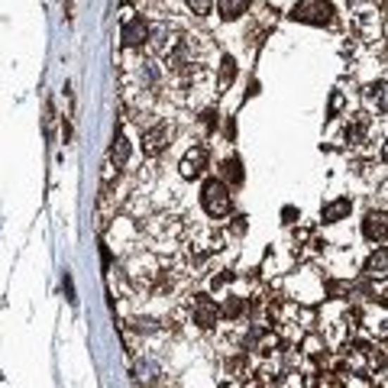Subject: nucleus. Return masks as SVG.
<instances>
[{
    "label": "nucleus",
    "instance_id": "22",
    "mask_svg": "<svg viewBox=\"0 0 388 388\" xmlns=\"http://www.w3.org/2000/svg\"><path fill=\"white\" fill-rule=\"evenodd\" d=\"M65 294H68V301L75 304V288H72V275L65 272Z\"/></svg>",
    "mask_w": 388,
    "mask_h": 388
},
{
    "label": "nucleus",
    "instance_id": "5",
    "mask_svg": "<svg viewBox=\"0 0 388 388\" xmlns=\"http://www.w3.org/2000/svg\"><path fill=\"white\" fill-rule=\"evenodd\" d=\"M172 123H168L165 117H156L152 123H146L143 127V156L146 158H158L162 152L172 146Z\"/></svg>",
    "mask_w": 388,
    "mask_h": 388
},
{
    "label": "nucleus",
    "instance_id": "1",
    "mask_svg": "<svg viewBox=\"0 0 388 388\" xmlns=\"http://www.w3.org/2000/svg\"><path fill=\"white\" fill-rule=\"evenodd\" d=\"M184 317H188L191 327H198V330L204 333H214L217 327H220V308H217V301L211 298V294L204 292H191L184 294Z\"/></svg>",
    "mask_w": 388,
    "mask_h": 388
},
{
    "label": "nucleus",
    "instance_id": "16",
    "mask_svg": "<svg viewBox=\"0 0 388 388\" xmlns=\"http://www.w3.org/2000/svg\"><path fill=\"white\" fill-rule=\"evenodd\" d=\"M385 249H375L373 256H369V259H365V265H363V272H365V278H369V282H375V278H379V282H385Z\"/></svg>",
    "mask_w": 388,
    "mask_h": 388
},
{
    "label": "nucleus",
    "instance_id": "8",
    "mask_svg": "<svg viewBox=\"0 0 388 388\" xmlns=\"http://www.w3.org/2000/svg\"><path fill=\"white\" fill-rule=\"evenodd\" d=\"M353 26L359 30V39L363 42H382V10H359L353 16Z\"/></svg>",
    "mask_w": 388,
    "mask_h": 388
},
{
    "label": "nucleus",
    "instance_id": "14",
    "mask_svg": "<svg viewBox=\"0 0 388 388\" xmlns=\"http://www.w3.org/2000/svg\"><path fill=\"white\" fill-rule=\"evenodd\" d=\"M217 178H220L223 184H227V188H239V184L246 182V172H243V162H239L237 156H230V158H223L220 162V175H217Z\"/></svg>",
    "mask_w": 388,
    "mask_h": 388
},
{
    "label": "nucleus",
    "instance_id": "21",
    "mask_svg": "<svg viewBox=\"0 0 388 388\" xmlns=\"http://www.w3.org/2000/svg\"><path fill=\"white\" fill-rule=\"evenodd\" d=\"M340 111H343V94H340V91H333V97H330V117H337Z\"/></svg>",
    "mask_w": 388,
    "mask_h": 388
},
{
    "label": "nucleus",
    "instance_id": "15",
    "mask_svg": "<svg viewBox=\"0 0 388 388\" xmlns=\"http://www.w3.org/2000/svg\"><path fill=\"white\" fill-rule=\"evenodd\" d=\"M353 214V201L349 198H333L324 204V211H320V220L324 223H340L346 220V217Z\"/></svg>",
    "mask_w": 388,
    "mask_h": 388
},
{
    "label": "nucleus",
    "instance_id": "20",
    "mask_svg": "<svg viewBox=\"0 0 388 388\" xmlns=\"http://www.w3.org/2000/svg\"><path fill=\"white\" fill-rule=\"evenodd\" d=\"M201 123H204V130H207V133H214V130H217V123H220V120H217V111H211V107H207V111L201 113Z\"/></svg>",
    "mask_w": 388,
    "mask_h": 388
},
{
    "label": "nucleus",
    "instance_id": "7",
    "mask_svg": "<svg viewBox=\"0 0 388 388\" xmlns=\"http://www.w3.org/2000/svg\"><path fill=\"white\" fill-rule=\"evenodd\" d=\"M207 165H211V149H207L204 143H194L184 152L182 165H178V175H182L184 182H194V178H201V175L207 172Z\"/></svg>",
    "mask_w": 388,
    "mask_h": 388
},
{
    "label": "nucleus",
    "instance_id": "17",
    "mask_svg": "<svg viewBox=\"0 0 388 388\" xmlns=\"http://www.w3.org/2000/svg\"><path fill=\"white\" fill-rule=\"evenodd\" d=\"M233 285H237V272H230V269H220L217 275H211V292H217V294L233 292Z\"/></svg>",
    "mask_w": 388,
    "mask_h": 388
},
{
    "label": "nucleus",
    "instance_id": "11",
    "mask_svg": "<svg viewBox=\"0 0 388 388\" xmlns=\"http://www.w3.org/2000/svg\"><path fill=\"white\" fill-rule=\"evenodd\" d=\"M233 81H237V58H233L230 52H223V56H220V68H217V78H214V94L230 91Z\"/></svg>",
    "mask_w": 388,
    "mask_h": 388
},
{
    "label": "nucleus",
    "instance_id": "9",
    "mask_svg": "<svg viewBox=\"0 0 388 388\" xmlns=\"http://www.w3.org/2000/svg\"><path fill=\"white\" fill-rule=\"evenodd\" d=\"M385 230H388L385 207H379V211H369V214L363 217V237L369 239L373 246H382V243H385Z\"/></svg>",
    "mask_w": 388,
    "mask_h": 388
},
{
    "label": "nucleus",
    "instance_id": "4",
    "mask_svg": "<svg viewBox=\"0 0 388 388\" xmlns=\"http://www.w3.org/2000/svg\"><path fill=\"white\" fill-rule=\"evenodd\" d=\"M292 20L308 26H333L337 23V10L330 0H298L292 7Z\"/></svg>",
    "mask_w": 388,
    "mask_h": 388
},
{
    "label": "nucleus",
    "instance_id": "12",
    "mask_svg": "<svg viewBox=\"0 0 388 388\" xmlns=\"http://www.w3.org/2000/svg\"><path fill=\"white\" fill-rule=\"evenodd\" d=\"M130 139H127V133L123 130H117L113 133V143H111V152H107V162H111L113 168H127L130 165Z\"/></svg>",
    "mask_w": 388,
    "mask_h": 388
},
{
    "label": "nucleus",
    "instance_id": "18",
    "mask_svg": "<svg viewBox=\"0 0 388 388\" xmlns=\"http://www.w3.org/2000/svg\"><path fill=\"white\" fill-rule=\"evenodd\" d=\"M246 230H249V217H246V214H233L230 217V237L237 239V237H243Z\"/></svg>",
    "mask_w": 388,
    "mask_h": 388
},
{
    "label": "nucleus",
    "instance_id": "23",
    "mask_svg": "<svg viewBox=\"0 0 388 388\" xmlns=\"http://www.w3.org/2000/svg\"><path fill=\"white\" fill-rule=\"evenodd\" d=\"M282 214H285V223H294V217H298V211H294V207H285Z\"/></svg>",
    "mask_w": 388,
    "mask_h": 388
},
{
    "label": "nucleus",
    "instance_id": "24",
    "mask_svg": "<svg viewBox=\"0 0 388 388\" xmlns=\"http://www.w3.org/2000/svg\"><path fill=\"white\" fill-rule=\"evenodd\" d=\"M349 7H359V4H365V0H346Z\"/></svg>",
    "mask_w": 388,
    "mask_h": 388
},
{
    "label": "nucleus",
    "instance_id": "2",
    "mask_svg": "<svg viewBox=\"0 0 388 388\" xmlns=\"http://www.w3.org/2000/svg\"><path fill=\"white\" fill-rule=\"evenodd\" d=\"M201 207H204V214L211 217V220H227V217L233 214V194L230 188L220 182V178H207L204 184H201Z\"/></svg>",
    "mask_w": 388,
    "mask_h": 388
},
{
    "label": "nucleus",
    "instance_id": "6",
    "mask_svg": "<svg viewBox=\"0 0 388 388\" xmlns=\"http://www.w3.org/2000/svg\"><path fill=\"white\" fill-rule=\"evenodd\" d=\"M373 117L365 111L359 113H349L346 123H343V139H346L349 149H363V146L373 143Z\"/></svg>",
    "mask_w": 388,
    "mask_h": 388
},
{
    "label": "nucleus",
    "instance_id": "13",
    "mask_svg": "<svg viewBox=\"0 0 388 388\" xmlns=\"http://www.w3.org/2000/svg\"><path fill=\"white\" fill-rule=\"evenodd\" d=\"M214 7H217V16H220L223 23H237L239 16L249 13L253 0H214Z\"/></svg>",
    "mask_w": 388,
    "mask_h": 388
},
{
    "label": "nucleus",
    "instance_id": "10",
    "mask_svg": "<svg viewBox=\"0 0 388 388\" xmlns=\"http://www.w3.org/2000/svg\"><path fill=\"white\" fill-rule=\"evenodd\" d=\"M363 104H365V113H369V117H373V113L379 120L385 117V78L363 87Z\"/></svg>",
    "mask_w": 388,
    "mask_h": 388
},
{
    "label": "nucleus",
    "instance_id": "3",
    "mask_svg": "<svg viewBox=\"0 0 388 388\" xmlns=\"http://www.w3.org/2000/svg\"><path fill=\"white\" fill-rule=\"evenodd\" d=\"M146 39H149V20L136 10H123V20H120V42H123V52H143Z\"/></svg>",
    "mask_w": 388,
    "mask_h": 388
},
{
    "label": "nucleus",
    "instance_id": "19",
    "mask_svg": "<svg viewBox=\"0 0 388 388\" xmlns=\"http://www.w3.org/2000/svg\"><path fill=\"white\" fill-rule=\"evenodd\" d=\"M184 7H188L194 16H207L214 10V0H184Z\"/></svg>",
    "mask_w": 388,
    "mask_h": 388
}]
</instances>
